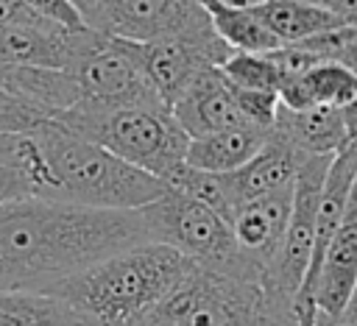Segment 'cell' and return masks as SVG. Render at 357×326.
<instances>
[{"mask_svg": "<svg viewBox=\"0 0 357 326\" xmlns=\"http://www.w3.org/2000/svg\"><path fill=\"white\" fill-rule=\"evenodd\" d=\"M357 293V220H343L321 262L304 276L301 295H310L318 312L343 318ZM298 295V298H301Z\"/></svg>", "mask_w": 357, "mask_h": 326, "instance_id": "13", "label": "cell"}, {"mask_svg": "<svg viewBox=\"0 0 357 326\" xmlns=\"http://www.w3.org/2000/svg\"><path fill=\"white\" fill-rule=\"evenodd\" d=\"M332 156H310L293 184V209L290 223L284 231V242L279 251V259L271 270V287L279 293L298 298L304 276L312 262L315 251V231H318V209H321V192L329 173Z\"/></svg>", "mask_w": 357, "mask_h": 326, "instance_id": "10", "label": "cell"}, {"mask_svg": "<svg viewBox=\"0 0 357 326\" xmlns=\"http://www.w3.org/2000/svg\"><path fill=\"white\" fill-rule=\"evenodd\" d=\"M293 45L307 47L321 61H335V64H343L357 72V25L354 22H343L337 28H329L324 33H315V36L293 42Z\"/></svg>", "mask_w": 357, "mask_h": 326, "instance_id": "23", "label": "cell"}, {"mask_svg": "<svg viewBox=\"0 0 357 326\" xmlns=\"http://www.w3.org/2000/svg\"><path fill=\"white\" fill-rule=\"evenodd\" d=\"M173 117L190 137H204L237 125H251L234 98V86L223 75L220 67L201 70L192 84L178 95V100L170 106Z\"/></svg>", "mask_w": 357, "mask_h": 326, "instance_id": "12", "label": "cell"}, {"mask_svg": "<svg viewBox=\"0 0 357 326\" xmlns=\"http://www.w3.org/2000/svg\"><path fill=\"white\" fill-rule=\"evenodd\" d=\"M22 134H0V162H20Z\"/></svg>", "mask_w": 357, "mask_h": 326, "instance_id": "30", "label": "cell"}, {"mask_svg": "<svg viewBox=\"0 0 357 326\" xmlns=\"http://www.w3.org/2000/svg\"><path fill=\"white\" fill-rule=\"evenodd\" d=\"M70 131L109 148L134 167L162 178L187 162L190 134L178 125L170 106H89L75 103L73 109L56 114Z\"/></svg>", "mask_w": 357, "mask_h": 326, "instance_id": "5", "label": "cell"}, {"mask_svg": "<svg viewBox=\"0 0 357 326\" xmlns=\"http://www.w3.org/2000/svg\"><path fill=\"white\" fill-rule=\"evenodd\" d=\"M307 3H315L326 11H332L335 17L357 25V0H307Z\"/></svg>", "mask_w": 357, "mask_h": 326, "instance_id": "29", "label": "cell"}, {"mask_svg": "<svg viewBox=\"0 0 357 326\" xmlns=\"http://www.w3.org/2000/svg\"><path fill=\"white\" fill-rule=\"evenodd\" d=\"M251 11L282 45L310 39L315 33H324V31L346 22V20L335 17L332 11H326L315 3H307V0H262Z\"/></svg>", "mask_w": 357, "mask_h": 326, "instance_id": "19", "label": "cell"}, {"mask_svg": "<svg viewBox=\"0 0 357 326\" xmlns=\"http://www.w3.org/2000/svg\"><path fill=\"white\" fill-rule=\"evenodd\" d=\"M148 240L139 209H89L47 198L3 203L0 293H45L92 262Z\"/></svg>", "mask_w": 357, "mask_h": 326, "instance_id": "1", "label": "cell"}, {"mask_svg": "<svg viewBox=\"0 0 357 326\" xmlns=\"http://www.w3.org/2000/svg\"><path fill=\"white\" fill-rule=\"evenodd\" d=\"M290 209H293V187L240 203L231 215V228L243 254L265 273L268 281L284 242Z\"/></svg>", "mask_w": 357, "mask_h": 326, "instance_id": "11", "label": "cell"}, {"mask_svg": "<svg viewBox=\"0 0 357 326\" xmlns=\"http://www.w3.org/2000/svg\"><path fill=\"white\" fill-rule=\"evenodd\" d=\"M45 120H50V114L39 103L0 84V134H28Z\"/></svg>", "mask_w": 357, "mask_h": 326, "instance_id": "24", "label": "cell"}, {"mask_svg": "<svg viewBox=\"0 0 357 326\" xmlns=\"http://www.w3.org/2000/svg\"><path fill=\"white\" fill-rule=\"evenodd\" d=\"M271 131L257 125H237V128H226L204 137H190L187 164L209 173H231L259 153Z\"/></svg>", "mask_w": 357, "mask_h": 326, "instance_id": "18", "label": "cell"}, {"mask_svg": "<svg viewBox=\"0 0 357 326\" xmlns=\"http://www.w3.org/2000/svg\"><path fill=\"white\" fill-rule=\"evenodd\" d=\"M47 22L45 17H39L28 0H0V28L6 25H39Z\"/></svg>", "mask_w": 357, "mask_h": 326, "instance_id": "28", "label": "cell"}, {"mask_svg": "<svg viewBox=\"0 0 357 326\" xmlns=\"http://www.w3.org/2000/svg\"><path fill=\"white\" fill-rule=\"evenodd\" d=\"M223 3H229V6H240V8H254V6H259L262 0H223Z\"/></svg>", "mask_w": 357, "mask_h": 326, "instance_id": "34", "label": "cell"}, {"mask_svg": "<svg viewBox=\"0 0 357 326\" xmlns=\"http://www.w3.org/2000/svg\"><path fill=\"white\" fill-rule=\"evenodd\" d=\"M234 98L237 106L243 111V117L257 125V128H273L276 125V114H279V92H265V89H237L234 86Z\"/></svg>", "mask_w": 357, "mask_h": 326, "instance_id": "25", "label": "cell"}, {"mask_svg": "<svg viewBox=\"0 0 357 326\" xmlns=\"http://www.w3.org/2000/svg\"><path fill=\"white\" fill-rule=\"evenodd\" d=\"M301 298L265 281H245L190 265L167 298L137 326H298Z\"/></svg>", "mask_w": 357, "mask_h": 326, "instance_id": "4", "label": "cell"}, {"mask_svg": "<svg viewBox=\"0 0 357 326\" xmlns=\"http://www.w3.org/2000/svg\"><path fill=\"white\" fill-rule=\"evenodd\" d=\"M6 75H8V64L0 61V84H3V86H6Z\"/></svg>", "mask_w": 357, "mask_h": 326, "instance_id": "35", "label": "cell"}, {"mask_svg": "<svg viewBox=\"0 0 357 326\" xmlns=\"http://www.w3.org/2000/svg\"><path fill=\"white\" fill-rule=\"evenodd\" d=\"M22 167L31 178L33 198L89 209L134 212L167 189L162 178L134 167L53 117L25 134Z\"/></svg>", "mask_w": 357, "mask_h": 326, "instance_id": "2", "label": "cell"}, {"mask_svg": "<svg viewBox=\"0 0 357 326\" xmlns=\"http://www.w3.org/2000/svg\"><path fill=\"white\" fill-rule=\"evenodd\" d=\"M67 72L81 86V103L89 106H153L165 103L151 78L131 56L123 39L92 31L89 25L73 33ZM167 106V103H165Z\"/></svg>", "mask_w": 357, "mask_h": 326, "instance_id": "7", "label": "cell"}, {"mask_svg": "<svg viewBox=\"0 0 357 326\" xmlns=\"http://www.w3.org/2000/svg\"><path fill=\"white\" fill-rule=\"evenodd\" d=\"M0 326H95L67 301L50 293H0Z\"/></svg>", "mask_w": 357, "mask_h": 326, "instance_id": "20", "label": "cell"}, {"mask_svg": "<svg viewBox=\"0 0 357 326\" xmlns=\"http://www.w3.org/2000/svg\"><path fill=\"white\" fill-rule=\"evenodd\" d=\"M73 33L53 22L6 25L0 28V61L11 67H53L67 70Z\"/></svg>", "mask_w": 357, "mask_h": 326, "instance_id": "17", "label": "cell"}, {"mask_svg": "<svg viewBox=\"0 0 357 326\" xmlns=\"http://www.w3.org/2000/svg\"><path fill=\"white\" fill-rule=\"evenodd\" d=\"M176 248L148 240L56 281L45 293L67 301L95 326H137L190 270Z\"/></svg>", "mask_w": 357, "mask_h": 326, "instance_id": "3", "label": "cell"}, {"mask_svg": "<svg viewBox=\"0 0 357 326\" xmlns=\"http://www.w3.org/2000/svg\"><path fill=\"white\" fill-rule=\"evenodd\" d=\"M28 6H31L39 17H45L47 22L61 25V28H67V31H81V28H86L84 14L78 11V6H75L73 0H28Z\"/></svg>", "mask_w": 357, "mask_h": 326, "instance_id": "26", "label": "cell"}, {"mask_svg": "<svg viewBox=\"0 0 357 326\" xmlns=\"http://www.w3.org/2000/svg\"><path fill=\"white\" fill-rule=\"evenodd\" d=\"M204 11L212 20L215 33L231 47V50H251V53H271L282 47V42L257 20L251 8L229 6L223 0H198Z\"/></svg>", "mask_w": 357, "mask_h": 326, "instance_id": "21", "label": "cell"}, {"mask_svg": "<svg viewBox=\"0 0 357 326\" xmlns=\"http://www.w3.org/2000/svg\"><path fill=\"white\" fill-rule=\"evenodd\" d=\"M81 14L92 31L131 42H156L212 28L198 0H89Z\"/></svg>", "mask_w": 357, "mask_h": 326, "instance_id": "8", "label": "cell"}, {"mask_svg": "<svg viewBox=\"0 0 357 326\" xmlns=\"http://www.w3.org/2000/svg\"><path fill=\"white\" fill-rule=\"evenodd\" d=\"M343 326H357V293H354V298H351V304L346 306V312H343Z\"/></svg>", "mask_w": 357, "mask_h": 326, "instance_id": "32", "label": "cell"}, {"mask_svg": "<svg viewBox=\"0 0 357 326\" xmlns=\"http://www.w3.org/2000/svg\"><path fill=\"white\" fill-rule=\"evenodd\" d=\"M139 212L148 237L176 248L190 262L245 281L268 284L265 273L243 254L231 223L206 203L167 187L156 201H151Z\"/></svg>", "mask_w": 357, "mask_h": 326, "instance_id": "6", "label": "cell"}, {"mask_svg": "<svg viewBox=\"0 0 357 326\" xmlns=\"http://www.w3.org/2000/svg\"><path fill=\"white\" fill-rule=\"evenodd\" d=\"M131 56L139 61L145 75L151 78L159 98L173 106L178 95L192 84V78L206 67H220L234 50L215 33V28L165 36L156 42H131L123 39Z\"/></svg>", "mask_w": 357, "mask_h": 326, "instance_id": "9", "label": "cell"}, {"mask_svg": "<svg viewBox=\"0 0 357 326\" xmlns=\"http://www.w3.org/2000/svg\"><path fill=\"white\" fill-rule=\"evenodd\" d=\"M315 312H318L315 301L310 295H301V323L298 326H315Z\"/></svg>", "mask_w": 357, "mask_h": 326, "instance_id": "31", "label": "cell"}, {"mask_svg": "<svg viewBox=\"0 0 357 326\" xmlns=\"http://www.w3.org/2000/svg\"><path fill=\"white\" fill-rule=\"evenodd\" d=\"M315 326H343V320L332 318V315H324V312H315Z\"/></svg>", "mask_w": 357, "mask_h": 326, "instance_id": "33", "label": "cell"}, {"mask_svg": "<svg viewBox=\"0 0 357 326\" xmlns=\"http://www.w3.org/2000/svg\"><path fill=\"white\" fill-rule=\"evenodd\" d=\"M273 131L296 145L304 156H335L349 142V114L335 106L287 109L279 106Z\"/></svg>", "mask_w": 357, "mask_h": 326, "instance_id": "15", "label": "cell"}, {"mask_svg": "<svg viewBox=\"0 0 357 326\" xmlns=\"http://www.w3.org/2000/svg\"><path fill=\"white\" fill-rule=\"evenodd\" d=\"M20 198H33L28 173L22 170L20 162H0V206Z\"/></svg>", "mask_w": 357, "mask_h": 326, "instance_id": "27", "label": "cell"}, {"mask_svg": "<svg viewBox=\"0 0 357 326\" xmlns=\"http://www.w3.org/2000/svg\"><path fill=\"white\" fill-rule=\"evenodd\" d=\"M307 159L310 156H304L296 145H290L284 137L271 131L268 142L259 148V153L251 162H245L231 173H223L231 206L237 209L240 203L293 187Z\"/></svg>", "mask_w": 357, "mask_h": 326, "instance_id": "14", "label": "cell"}, {"mask_svg": "<svg viewBox=\"0 0 357 326\" xmlns=\"http://www.w3.org/2000/svg\"><path fill=\"white\" fill-rule=\"evenodd\" d=\"M73 3H75V6H78V11H81V8H84V6L89 3V0H73Z\"/></svg>", "mask_w": 357, "mask_h": 326, "instance_id": "36", "label": "cell"}, {"mask_svg": "<svg viewBox=\"0 0 357 326\" xmlns=\"http://www.w3.org/2000/svg\"><path fill=\"white\" fill-rule=\"evenodd\" d=\"M279 100L287 109H312V106L346 109L357 103V72L335 61H321L304 72H284L279 86Z\"/></svg>", "mask_w": 357, "mask_h": 326, "instance_id": "16", "label": "cell"}, {"mask_svg": "<svg viewBox=\"0 0 357 326\" xmlns=\"http://www.w3.org/2000/svg\"><path fill=\"white\" fill-rule=\"evenodd\" d=\"M223 75L237 89H265L279 92L282 86V67L273 61L271 53H251V50H234L223 64Z\"/></svg>", "mask_w": 357, "mask_h": 326, "instance_id": "22", "label": "cell"}]
</instances>
